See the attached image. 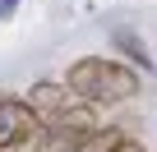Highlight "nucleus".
<instances>
[{"mask_svg":"<svg viewBox=\"0 0 157 152\" xmlns=\"http://www.w3.org/2000/svg\"><path fill=\"white\" fill-rule=\"evenodd\" d=\"M116 138H120V129H93V134H83L69 152H111L116 147Z\"/></svg>","mask_w":157,"mask_h":152,"instance_id":"nucleus-5","label":"nucleus"},{"mask_svg":"<svg viewBox=\"0 0 157 152\" xmlns=\"http://www.w3.org/2000/svg\"><path fill=\"white\" fill-rule=\"evenodd\" d=\"M33 129H37V115L28 111V102L0 92V152H10L14 143H23Z\"/></svg>","mask_w":157,"mask_h":152,"instance_id":"nucleus-2","label":"nucleus"},{"mask_svg":"<svg viewBox=\"0 0 157 152\" xmlns=\"http://www.w3.org/2000/svg\"><path fill=\"white\" fill-rule=\"evenodd\" d=\"M111 42H116V51H120L129 65H139V69H152V60H148V46H143V37H139L134 28H116V32H111Z\"/></svg>","mask_w":157,"mask_h":152,"instance_id":"nucleus-4","label":"nucleus"},{"mask_svg":"<svg viewBox=\"0 0 157 152\" xmlns=\"http://www.w3.org/2000/svg\"><path fill=\"white\" fill-rule=\"evenodd\" d=\"M14 9H19V0H0V19H10Z\"/></svg>","mask_w":157,"mask_h":152,"instance_id":"nucleus-7","label":"nucleus"},{"mask_svg":"<svg viewBox=\"0 0 157 152\" xmlns=\"http://www.w3.org/2000/svg\"><path fill=\"white\" fill-rule=\"evenodd\" d=\"M78 138H83V134H78V129H65V124H37L23 143H14L10 152H69Z\"/></svg>","mask_w":157,"mask_h":152,"instance_id":"nucleus-3","label":"nucleus"},{"mask_svg":"<svg viewBox=\"0 0 157 152\" xmlns=\"http://www.w3.org/2000/svg\"><path fill=\"white\" fill-rule=\"evenodd\" d=\"M111 152H143V143H139V138H129V134H120Z\"/></svg>","mask_w":157,"mask_h":152,"instance_id":"nucleus-6","label":"nucleus"},{"mask_svg":"<svg viewBox=\"0 0 157 152\" xmlns=\"http://www.w3.org/2000/svg\"><path fill=\"white\" fill-rule=\"evenodd\" d=\"M65 88H69L74 97H83L88 106H116V102H129V97L139 92V74H134V65H125V60L83 55V60L69 65Z\"/></svg>","mask_w":157,"mask_h":152,"instance_id":"nucleus-1","label":"nucleus"}]
</instances>
